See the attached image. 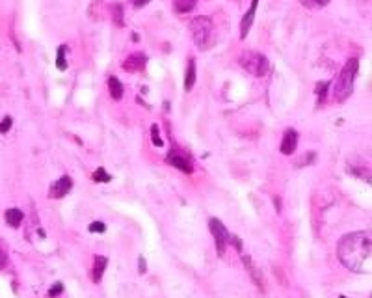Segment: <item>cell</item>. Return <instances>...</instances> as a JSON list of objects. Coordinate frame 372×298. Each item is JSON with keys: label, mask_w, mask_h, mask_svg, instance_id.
Returning <instances> with one entry per match:
<instances>
[{"label": "cell", "mask_w": 372, "mask_h": 298, "mask_svg": "<svg viewBox=\"0 0 372 298\" xmlns=\"http://www.w3.org/2000/svg\"><path fill=\"white\" fill-rule=\"evenodd\" d=\"M337 255L348 270L369 274L372 269L371 231H353L344 235L337 244Z\"/></svg>", "instance_id": "6da1fadb"}, {"label": "cell", "mask_w": 372, "mask_h": 298, "mask_svg": "<svg viewBox=\"0 0 372 298\" xmlns=\"http://www.w3.org/2000/svg\"><path fill=\"white\" fill-rule=\"evenodd\" d=\"M357 71H359V60L357 58H352L348 60L344 67L341 69V74L335 82L333 90V99L337 102H344L350 95L353 93V82H355V76H357Z\"/></svg>", "instance_id": "7a4b0ae2"}, {"label": "cell", "mask_w": 372, "mask_h": 298, "mask_svg": "<svg viewBox=\"0 0 372 298\" xmlns=\"http://www.w3.org/2000/svg\"><path fill=\"white\" fill-rule=\"evenodd\" d=\"M190 30H192V37H194V43L197 45V49H209L210 43H212V34H214V26L212 21L209 17H195L190 25Z\"/></svg>", "instance_id": "3957f363"}, {"label": "cell", "mask_w": 372, "mask_h": 298, "mask_svg": "<svg viewBox=\"0 0 372 298\" xmlns=\"http://www.w3.org/2000/svg\"><path fill=\"white\" fill-rule=\"evenodd\" d=\"M240 65L253 76H264L268 73L270 69V62L268 58L260 52H253V50H248L240 56Z\"/></svg>", "instance_id": "277c9868"}, {"label": "cell", "mask_w": 372, "mask_h": 298, "mask_svg": "<svg viewBox=\"0 0 372 298\" xmlns=\"http://www.w3.org/2000/svg\"><path fill=\"white\" fill-rule=\"evenodd\" d=\"M209 227H210V233H212V237H214L216 250H218L220 255H223V253H225V248H227V244H229L231 233L227 231V227H225L218 218H210V220H209Z\"/></svg>", "instance_id": "5b68a950"}, {"label": "cell", "mask_w": 372, "mask_h": 298, "mask_svg": "<svg viewBox=\"0 0 372 298\" xmlns=\"http://www.w3.org/2000/svg\"><path fill=\"white\" fill-rule=\"evenodd\" d=\"M145 64H147V56L143 52H132L130 56H127V60L123 62V69L127 73H140L145 69Z\"/></svg>", "instance_id": "8992f818"}, {"label": "cell", "mask_w": 372, "mask_h": 298, "mask_svg": "<svg viewBox=\"0 0 372 298\" xmlns=\"http://www.w3.org/2000/svg\"><path fill=\"white\" fill-rule=\"evenodd\" d=\"M73 188V181H71V177L69 175H62L58 181H56L54 185L50 186V190H48V198H64L69 190Z\"/></svg>", "instance_id": "52a82bcc"}, {"label": "cell", "mask_w": 372, "mask_h": 298, "mask_svg": "<svg viewBox=\"0 0 372 298\" xmlns=\"http://www.w3.org/2000/svg\"><path fill=\"white\" fill-rule=\"evenodd\" d=\"M242 263H244L246 270L250 272V276H251V279L255 281V285H257L260 291H264V276H262V272H260L259 267L253 263V259H251L250 255H242Z\"/></svg>", "instance_id": "ba28073f"}, {"label": "cell", "mask_w": 372, "mask_h": 298, "mask_svg": "<svg viewBox=\"0 0 372 298\" xmlns=\"http://www.w3.org/2000/svg\"><path fill=\"white\" fill-rule=\"evenodd\" d=\"M257 6H259V0H251V6L250 9L246 11V15L242 17L240 23V39H246L248 34H250V28L255 21V13H257Z\"/></svg>", "instance_id": "9c48e42d"}, {"label": "cell", "mask_w": 372, "mask_h": 298, "mask_svg": "<svg viewBox=\"0 0 372 298\" xmlns=\"http://www.w3.org/2000/svg\"><path fill=\"white\" fill-rule=\"evenodd\" d=\"M298 148V132L294 129H287L285 134H283V140H281V153L283 155H292Z\"/></svg>", "instance_id": "30bf717a"}, {"label": "cell", "mask_w": 372, "mask_h": 298, "mask_svg": "<svg viewBox=\"0 0 372 298\" xmlns=\"http://www.w3.org/2000/svg\"><path fill=\"white\" fill-rule=\"evenodd\" d=\"M197 78V71H195V60L194 58H188V65H186V74H185V90L186 92H192Z\"/></svg>", "instance_id": "8fae6325"}, {"label": "cell", "mask_w": 372, "mask_h": 298, "mask_svg": "<svg viewBox=\"0 0 372 298\" xmlns=\"http://www.w3.org/2000/svg\"><path fill=\"white\" fill-rule=\"evenodd\" d=\"M167 160H169V164H173L175 168H179L181 172L192 174V164H190V162H188V158H185L183 155H177V153H173V155H169V157H167Z\"/></svg>", "instance_id": "7c38bea8"}, {"label": "cell", "mask_w": 372, "mask_h": 298, "mask_svg": "<svg viewBox=\"0 0 372 298\" xmlns=\"http://www.w3.org/2000/svg\"><path fill=\"white\" fill-rule=\"evenodd\" d=\"M108 90H110V95L114 101H121L123 99V84H121L119 78H116V76H110L108 78Z\"/></svg>", "instance_id": "4fadbf2b"}, {"label": "cell", "mask_w": 372, "mask_h": 298, "mask_svg": "<svg viewBox=\"0 0 372 298\" xmlns=\"http://www.w3.org/2000/svg\"><path fill=\"white\" fill-rule=\"evenodd\" d=\"M106 265H108V259H106L104 255H97V257H95V265H93V281H95V283L101 281Z\"/></svg>", "instance_id": "5bb4252c"}, {"label": "cell", "mask_w": 372, "mask_h": 298, "mask_svg": "<svg viewBox=\"0 0 372 298\" xmlns=\"http://www.w3.org/2000/svg\"><path fill=\"white\" fill-rule=\"evenodd\" d=\"M197 6V0H173V9L177 13H190Z\"/></svg>", "instance_id": "9a60e30c"}, {"label": "cell", "mask_w": 372, "mask_h": 298, "mask_svg": "<svg viewBox=\"0 0 372 298\" xmlns=\"http://www.w3.org/2000/svg\"><path fill=\"white\" fill-rule=\"evenodd\" d=\"M23 222V211L17 209V207H11L6 211V224H9L11 227H19Z\"/></svg>", "instance_id": "2e32d148"}, {"label": "cell", "mask_w": 372, "mask_h": 298, "mask_svg": "<svg viewBox=\"0 0 372 298\" xmlns=\"http://www.w3.org/2000/svg\"><path fill=\"white\" fill-rule=\"evenodd\" d=\"M65 49L67 47L62 45L58 49V56H56V67L60 69V71H65L67 69V60H65Z\"/></svg>", "instance_id": "e0dca14e"}, {"label": "cell", "mask_w": 372, "mask_h": 298, "mask_svg": "<svg viewBox=\"0 0 372 298\" xmlns=\"http://www.w3.org/2000/svg\"><path fill=\"white\" fill-rule=\"evenodd\" d=\"M305 8H311V9H315V8H324V6H327L331 0H300Z\"/></svg>", "instance_id": "ac0fdd59"}, {"label": "cell", "mask_w": 372, "mask_h": 298, "mask_svg": "<svg viewBox=\"0 0 372 298\" xmlns=\"http://www.w3.org/2000/svg\"><path fill=\"white\" fill-rule=\"evenodd\" d=\"M110 179L112 177L106 174V170H104V168H99V170L93 174V181H95V183H108Z\"/></svg>", "instance_id": "d6986e66"}, {"label": "cell", "mask_w": 372, "mask_h": 298, "mask_svg": "<svg viewBox=\"0 0 372 298\" xmlns=\"http://www.w3.org/2000/svg\"><path fill=\"white\" fill-rule=\"evenodd\" d=\"M327 88H329V82H318V84H316L318 104H322V102H324V97H326V92H327Z\"/></svg>", "instance_id": "ffe728a7"}, {"label": "cell", "mask_w": 372, "mask_h": 298, "mask_svg": "<svg viewBox=\"0 0 372 298\" xmlns=\"http://www.w3.org/2000/svg\"><path fill=\"white\" fill-rule=\"evenodd\" d=\"M151 138H153V144L158 146V148H162V146H164V142H162V138H160V132H158L157 125H151Z\"/></svg>", "instance_id": "44dd1931"}, {"label": "cell", "mask_w": 372, "mask_h": 298, "mask_svg": "<svg viewBox=\"0 0 372 298\" xmlns=\"http://www.w3.org/2000/svg\"><path fill=\"white\" fill-rule=\"evenodd\" d=\"M114 9H116V15H114L116 25H117V26H123V6H121V4H116Z\"/></svg>", "instance_id": "7402d4cb"}, {"label": "cell", "mask_w": 372, "mask_h": 298, "mask_svg": "<svg viewBox=\"0 0 372 298\" xmlns=\"http://www.w3.org/2000/svg\"><path fill=\"white\" fill-rule=\"evenodd\" d=\"M90 231L92 233H104L106 231V225L102 222H92L90 224Z\"/></svg>", "instance_id": "603a6c76"}, {"label": "cell", "mask_w": 372, "mask_h": 298, "mask_svg": "<svg viewBox=\"0 0 372 298\" xmlns=\"http://www.w3.org/2000/svg\"><path fill=\"white\" fill-rule=\"evenodd\" d=\"M11 125H13V120L11 118H4V120L0 121V132H8L11 129Z\"/></svg>", "instance_id": "cb8c5ba5"}, {"label": "cell", "mask_w": 372, "mask_h": 298, "mask_svg": "<svg viewBox=\"0 0 372 298\" xmlns=\"http://www.w3.org/2000/svg\"><path fill=\"white\" fill-rule=\"evenodd\" d=\"M62 291H64V285H62V283H56L54 287H52V289H50V291H48V297H52V298L58 297V295H60Z\"/></svg>", "instance_id": "d4e9b609"}, {"label": "cell", "mask_w": 372, "mask_h": 298, "mask_svg": "<svg viewBox=\"0 0 372 298\" xmlns=\"http://www.w3.org/2000/svg\"><path fill=\"white\" fill-rule=\"evenodd\" d=\"M229 242H232V244H234V248H236L238 251L242 250V242H240V239H238L236 235H231V237H229Z\"/></svg>", "instance_id": "484cf974"}, {"label": "cell", "mask_w": 372, "mask_h": 298, "mask_svg": "<svg viewBox=\"0 0 372 298\" xmlns=\"http://www.w3.org/2000/svg\"><path fill=\"white\" fill-rule=\"evenodd\" d=\"M138 267H140V269H138L140 274H145V270H147V263H145V259H143V257H140V259H138Z\"/></svg>", "instance_id": "4316f807"}, {"label": "cell", "mask_w": 372, "mask_h": 298, "mask_svg": "<svg viewBox=\"0 0 372 298\" xmlns=\"http://www.w3.org/2000/svg\"><path fill=\"white\" fill-rule=\"evenodd\" d=\"M145 4H149V0H136V8H141Z\"/></svg>", "instance_id": "83f0119b"}, {"label": "cell", "mask_w": 372, "mask_h": 298, "mask_svg": "<svg viewBox=\"0 0 372 298\" xmlns=\"http://www.w3.org/2000/svg\"><path fill=\"white\" fill-rule=\"evenodd\" d=\"M339 298H346V297H339Z\"/></svg>", "instance_id": "f1b7e54d"}]
</instances>
